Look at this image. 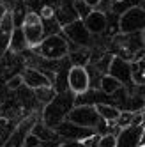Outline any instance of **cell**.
<instances>
[{
    "label": "cell",
    "instance_id": "obj_3",
    "mask_svg": "<svg viewBox=\"0 0 145 147\" xmlns=\"http://www.w3.org/2000/svg\"><path fill=\"white\" fill-rule=\"evenodd\" d=\"M21 28H23V34H25V39L28 43V48H36L41 41L44 37V23H43V18L41 14L34 13V11H28L23 23H21Z\"/></svg>",
    "mask_w": 145,
    "mask_h": 147
},
{
    "label": "cell",
    "instance_id": "obj_7",
    "mask_svg": "<svg viewBox=\"0 0 145 147\" xmlns=\"http://www.w3.org/2000/svg\"><path fill=\"white\" fill-rule=\"evenodd\" d=\"M108 73L111 76H115L124 87H128L133 83V76H131V62L126 60L120 55H113L110 57V64H108ZM134 85V83H133Z\"/></svg>",
    "mask_w": 145,
    "mask_h": 147
},
{
    "label": "cell",
    "instance_id": "obj_6",
    "mask_svg": "<svg viewBox=\"0 0 145 147\" xmlns=\"http://www.w3.org/2000/svg\"><path fill=\"white\" fill-rule=\"evenodd\" d=\"M67 85L72 94H85L90 87V76L85 66H78L72 64L67 75Z\"/></svg>",
    "mask_w": 145,
    "mask_h": 147
},
{
    "label": "cell",
    "instance_id": "obj_10",
    "mask_svg": "<svg viewBox=\"0 0 145 147\" xmlns=\"http://www.w3.org/2000/svg\"><path fill=\"white\" fill-rule=\"evenodd\" d=\"M23 83L28 87V89H37V87H46V85H53V82L48 75L41 73L37 69H32V67H27L23 73Z\"/></svg>",
    "mask_w": 145,
    "mask_h": 147
},
{
    "label": "cell",
    "instance_id": "obj_4",
    "mask_svg": "<svg viewBox=\"0 0 145 147\" xmlns=\"http://www.w3.org/2000/svg\"><path fill=\"white\" fill-rule=\"evenodd\" d=\"M119 30L120 34H133L145 30V9L143 7H129L119 18Z\"/></svg>",
    "mask_w": 145,
    "mask_h": 147
},
{
    "label": "cell",
    "instance_id": "obj_5",
    "mask_svg": "<svg viewBox=\"0 0 145 147\" xmlns=\"http://www.w3.org/2000/svg\"><path fill=\"white\" fill-rule=\"evenodd\" d=\"M62 32H64L66 37L69 41H72L76 46L89 48L92 45V36H94V34L87 28L83 18H76V20H72V22L66 23L64 27H62Z\"/></svg>",
    "mask_w": 145,
    "mask_h": 147
},
{
    "label": "cell",
    "instance_id": "obj_15",
    "mask_svg": "<svg viewBox=\"0 0 145 147\" xmlns=\"http://www.w3.org/2000/svg\"><path fill=\"white\" fill-rule=\"evenodd\" d=\"M124 103H126V110H129L133 113H140L145 110V96L143 94H133Z\"/></svg>",
    "mask_w": 145,
    "mask_h": 147
},
{
    "label": "cell",
    "instance_id": "obj_11",
    "mask_svg": "<svg viewBox=\"0 0 145 147\" xmlns=\"http://www.w3.org/2000/svg\"><path fill=\"white\" fill-rule=\"evenodd\" d=\"M122 133L117 136V145H124V147H133V145H140V133L142 129L136 124L126 126V128H120Z\"/></svg>",
    "mask_w": 145,
    "mask_h": 147
},
{
    "label": "cell",
    "instance_id": "obj_19",
    "mask_svg": "<svg viewBox=\"0 0 145 147\" xmlns=\"http://www.w3.org/2000/svg\"><path fill=\"white\" fill-rule=\"evenodd\" d=\"M97 147H117V135H113V133L99 135Z\"/></svg>",
    "mask_w": 145,
    "mask_h": 147
},
{
    "label": "cell",
    "instance_id": "obj_23",
    "mask_svg": "<svg viewBox=\"0 0 145 147\" xmlns=\"http://www.w3.org/2000/svg\"><path fill=\"white\" fill-rule=\"evenodd\" d=\"M21 85H23V76H21V75L13 76L11 80H7V83H5V87H7L9 90H16V89H19Z\"/></svg>",
    "mask_w": 145,
    "mask_h": 147
},
{
    "label": "cell",
    "instance_id": "obj_20",
    "mask_svg": "<svg viewBox=\"0 0 145 147\" xmlns=\"http://www.w3.org/2000/svg\"><path fill=\"white\" fill-rule=\"evenodd\" d=\"M41 144H43V140H41L34 131H28V133L25 135L23 142H21V145H23V147H39Z\"/></svg>",
    "mask_w": 145,
    "mask_h": 147
},
{
    "label": "cell",
    "instance_id": "obj_9",
    "mask_svg": "<svg viewBox=\"0 0 145 147\" xmlns=\"http://www.w3.org/2000/svg\"><path fill=\"white\" fill-rule=\"evenodd\" d=\"M83 22H85L87 28H89L94 36L103 34V32L106 30V27H108L106 14L101 13V11H96V9H90V11L83 16Z\"/></svg>",
    "mask_w": 145,
    "mask_h": 147
},
{
    "label": "cell",
    "instance_id": "obj_28",
    "mask_svg": "<svg viewBox=\"0 0 145 147\" xmlns=\"http://www.w3.org/2000/svg\"><path fill=\"white\" fill-rule=\"evenodd\" d=\"M140 145H145V126L142 128V133H140Z\"/></svg>",
    "mask_w": 145,
    "mask_h": 147
},
{
    "label": "cell",
    "instance_id": "obj_24",
    "mask_svg": "<svg viewBox=\"0 0 145 147\" xmlns=\"http://www.w3.org/2000/svg\"><path fill=\"white\" fill-rule=\"evenodd\" d=\"M97 140H99V135L97 133H90V136H87V138H80L78 142L83 144V145H97Z\"/></svg>",
    "mask_w": 145,
    "mask_h": 147
},
{
    "label": "cell",
    "instance_id": "obj_30",
    "mask_svg": "<svg viewBox=\"0 0 145 147\" xmlns=\"http://www.w3.org/2000/svg\"><path fill=\"white\" fill-rule=\"evenodd\" d=\"M115 2H122V0H115Z\"/></svg>",
    "mask_w": 145,
    "mask_h": 147
},
{
    "label": "cell",
    "instance_id": "obj_8",
    "mask_svg": "<svg viewBox=\"0 0 145 147\" xmlns=\"http://www.w3.org/2000/svg\"><path fill=\"white\" fill-rule=\"evenodd\" d=\"M14 18L11 11H5L0 18V57L11 48V41H13V34H14Z\"/></svg>",
    "mask_w": 145,
    "mask_h": 147
},
{
    "label": "cell",
    "instance_id": "obj_17",
    "mask_svg": "<svg viewBox=\"0 0 145 147\" xmlns=\"http://www.w3.org/2000/svg\"><path fill=\"white\" fill-rule=\"evenodd\" d=\"M25 46H28L27 39H25V34H23V28H14V34H13V41H11V48L14 51H21Z\"/></svg>",
    "mask_w": 145,
    "mask_h": 147
},
{
    "label": "cell",
    "instance_id": "obj_14",
    "mask_svg": "<svg viewBox=\"0 0 145 147\" xmlns=\"http://www.w3.org/2000/svg\"><path fill=\"white\" fill-rule=\"evenodd\" d=\"M131 76L134 85H145V60H133L131 62Z\"/></svg>",
    "mask_w": 145,
    "mask_h": 147
},
{
    "label": "cell",
    "instance_id": "obj_22",
    "mask_svg": "<svg viewBox=\"0 0 145 147\" xmlns=\"http://www.w3.org/2000/svg\"><path fill=\"white\" fill-rule=\"evenodd\" d=\"M76 50H78V55H71V57H72V62H75V64H78V66H83L85 62L89 60V53L85 51L83 46H78Z\"/></svg>",
    "mask_w": 145,
    "mask_h": 147
},
{
    "label": "cell",
    "instance_id": "obj_16",
    "mask_svg": "<svg viewBox=\"0 0 145 147\" xmlns=\"http://www.w3.org/2000/svg\"><path fill=\"white\" fill-rule=\"evenodd\" d=\"M34 94H36V98L41 101V103H51L55 98H57V92L53 90V85H46V87H37L34 89Z\"/></svg>",
    "mask_w": 145,
    "mask_h": 147
},
{
    "label": "cell",
    "instance_id": "obj_18",
    "mask_svg": "<svg viewBox=\"0 0 145 147\" xmlns=\"http://www.w3.org/2000/svg\"><path fill=\"white\" fill-rule=\"evenodd\" d=\"M30 131H34L43 142H44V140H51V136H53V133H51L50 126H48L46 122H37V124H34Z\"/></svg>",
    "mask_w": 145,
    "mask_h": 147
},
{
    "label": "cell",
    "instance_id": "obj_29",
    "mask_svg": "<svg viewBox=\"0 0 145 147\" xmlns=\"http://www.w3.org/2000/svg\"><path fill=\"white\" fill-rule=\"evenodd\" d=\"M142 119H143V122H145V110H143V117H142Z\"/></svg>",
    "mask_w": 145,
    "mask_h": 147
},
{
    "label": "cell",
    "instance_id": "obj_26",
    "mask_svg": "<svg viewBox=\"0 0 145 147\" xmlns=\"http://www.w3.org/2000/svg\"><path fill=\"white\" fill-rule=\"evenodd\" d=\"M81 2H83L89 9H96V7L101 4V0H81Z\"/></svg>",
    "mask_w": 145,
    "mask_h": 147
},
{
    "label": "cell",
    "instance_id": "obj_1",
    "mask_svg": "<svg viewBox=\"0 0 145 147\" xmlns=\"http://www.w3.org/2000/svg\"><path fill=\"white\" fill-rule=\"evenodd\" d=\"M66 119L72 122L75 126H81L85 129H97L99 124L103 122V117L97 113L94 105H80V107H72L67 113Z\"/></svg>",
    "mask_w": 145,
    "mask_h": 147
},
{
    "label": "cell",
    "instance_id": "obj_21",
    "mask_svg": "<svg viewBox=\"0 0 145 147\" xmlns=\"http://www.w3.org/2000/svg\"><path fill=\"white\" fill-rule=\"evenodd\" d=\"M133 112H129V110H124V112H120V117H119V121H117V124H119V128H126V126H131V124H134L133 122Z\"/></svg>",
    "mask_w": 145,
    "mask_h": 147
},
{
    "label": "cell",
    "instance_id": "obj_25",
    "mask_svg": "<svg viewBox=\"0 0 145 147\" xmlns=\"http://www.w3.org/2000/svg\"><path fill=\"white\" fill-rule=\"evenodd\" d=\"M53 14H55V11H53L51 5H43V11H41V18L43 20H51Z\"/></svg>",
    "mask_w": 145,
    "mask_h": 147
},
{
    "label": "cell",
    "instance_id": "obj_12",
    "mask_svg": "<svg viewBox=\"0 0 145 147\" xmlns=\"http://www.w3.org/2000/svg\"><path fill=\"white\" fill-rule=\"evenodd\" d=\"M97 113L103 117V121L105 122H117L119 117H120V112L117 107H113V105H106V103H96L94 105Z\"/></svg>",
    "mask_w": 145,
    "mask_h": 147
},
{
    "label": "cell",
    "instance_id": "obj_2",
    "mask_svg": "<svg viewBox=\"0 0 145 147\" xmlns=\"http://www.w3.org/2000/svg\"><path fill=\"white\" fill-rule=\"evenodd\" d=\"M32 50H36L41 57L48 60H58L69 55L67 41L58 34H50L48 37H43V41Z\"/></svg>",
    "mask_w": 145,
    "mask_h": 147
},
{
    "label": "cell",
    "instance_id": "obj_13",
    "mask_svg": "<svg viewBox=\"0 0 145 147\" xmlns=\"http://www.w3.org/2000/svg\"><path fill=\"white\" fill-rule=\"evenodd\" d=\"M120 87H124V85H122V83H120L115 76H111L110 73L103 75L101 80H99V89H101V92L108 94V96H113V94H117V90H120Z\"/></svg>",
    "mask_w": 145,
    "mask_h": 147
},
{
    "label": "cell",
    "instance_id": "obj_27",
    "mask_svg": "<svg viewBox=\"0 0 145 147\" xmlns=\"http://www.w3.org/2000/svg\"><path fill=\"white\" fill-rule=\"evenodd\" d=\"M7 124H9V122H7V119L0 117V135H2V133H4V131L7 129Z\"/></svg>",
    "mask_w": 145,
    "mask_h": 147
}]
</instances>
